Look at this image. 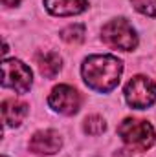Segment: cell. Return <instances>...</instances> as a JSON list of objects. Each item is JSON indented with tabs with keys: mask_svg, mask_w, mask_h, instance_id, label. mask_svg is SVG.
<instances>
[{
	"mask_svg": "<svg viewBox=\"0 0 156 157\" xmlns=\"http://www.w3.org/2000/svg\"><path fill=\"white\" fill-rule=\"evenodd\" d=\"M117 135L121 137V141L136 152H145L154 144L156 133L154 128L149 121H142V119H125L123 122H119L117 126Z\"/></svg>",
	"mask_w": 156,
	"mask_h": 157,
	"instance_id": "obj_2",
	"label": "cell"
},
{
	"mask_svg": "<svg viewBox=\"0 0 156 157\" xmlns=\"http://www.w3.org/2000/svg\"><path fill=\"white\" fill-rule=\"evenodd\" d=\"M81 73L88 88L99 93H107L119 84L123 62L114 55H90L84 59Z\"/></svg>",
	"mask_w": 156,
	"mask_h": 157,
	"instance_id": "obj_1",
	"label": "cell"
},
{
	"mask_svg": "<svg viewBox=\"0 0 156 157\" xmlns=\"http://www.w3.org/2000/svg\"><path fill=\"white\" fill-rule=\"evenodd\" d=\"M105 130H107V122L99 115H88L83 121V132L86 135H101Z\"/></svg>",
	"mask_w": 156,
	"mask_h": 157,
	"instance_id": "obj_11",
	"label": "cell"
},
{
	"mask_svg": "<svg viewBox=\"0 0 156 157\" xmlns=\"http://www.w3.org/2000/svg\"><path fill=\"white\" fill-rule=\"evenodd\" d=\"M101 39L109 48L121 51H132L138 46V35L125 18H114L107 22L101 29Z\"/></svg>",
	"mask_w": 156,
	"mask_h": 157,
	"instance_id": "obj_3",
	"label": "cell"
},
{
	"mask_svg": "<svg viewBox=\"0 0 156 157\" xmlns=\"http://www.w3.org/2000/svg\"><path fill=\"white\" fill-rule=\"evenodd\" d=\"M20 2H22V0H2V4L7 6V7H9V6H18Z\"/></svg>",
	"mask_w": 156,
	"mask_h": 157,
	"instance_id": "obj_14",
	"label": "cell"
},
{
	"mask_svg": "<svg viewBox=\"0 0 156 157\" xmlns=\"http://www.w3.org/2000/svg\"><path fill=\"white\" fill-rule=\"evenodd\" d=\"M123 93L127 104L134 110H147L156 102V84L145 75L132 77L127 82Z\"/></svg>",
	"mask_w": 156,
	"mask_h": 157,
	"instance_id": "obj_4",
	"label": "cell"
},
{
	"mask_svg": "<svg viewBox=\"0 0 156 157\" xmlns=\"http://www.w3.org/2000/svg\"><path fill=\"white\" fill-rule=\"evenodd\" d=\"M28 115V104L15 101V99H6L2 102V119L4 124L9 128H17L20 126V122Z\"/></svg>",
	"mask_w": 156,
	"mask_h": 157,
	"instance_id": "obj_9",
	"label": "cell"
},
{
	"mask_svg": "<svg viewBox=\"0 0 156 157\" xmlns=\"http://www.w3.org/2000/svg\"><path fill=\"white\" fill-rule=\"evenodd\" d=\"M48 13L55 17H74L88 7L86 0H44Z\"/></svg>",
	"mask_w": 156,
	"mask_h": 157,
	"instance_id": "obj_8",
	"label": "cell"
},
{
	"mask_svg": "<svg viewBox=\"0 0 156 157\" xmlns=\"http://www.w3.org/2000/svg\"><path fill=\"white\" fill-rule=\"evenodd\" d=\"M33 84L31 70L17 59H4L2 62V86L17 93H28Z\"/></svg>",
	"mask_w": 156,
	"mask_h": 157,
	"instance_id": "obj_5",
	"label": "cell"
},
{
	"mask_svg": "<svg viewBox=\"0 0 156 157\" xmlns=\"http://www.w3.org/2000/svg\"><path fill=\"white\" fill-rule=\"evenodd\" d=\"M63 139L55 130H39L30 139V150L37 155H53L61 150Z\"/></svg>",
	"mask_w": 156,
	"mask_h": 157,
	"instance_id": "obj_7",
	"label": "cell"
},
{
	"mask_svg": "<svg viewBox=\"0 0 156 157\" xmlns=\"http://www.w3.org/2000/svg\"><path fill=\"white\" fill-rule=\"evenodd\" d=\"M61 39L66 44H81L84 40V26L83 24H70L61 31Z\"/></svg>",
	"mask_w": 156,
	"mask_h": 157,
	"instance_id": "obj_12",
	"label": "cell"
},
{
	"mask_svg": "<svg viewBox=\"0 0 156 157\" xmlns=\"http://www.w3.org/2000/svg\"><path fill=\"white\" fill-rule=\"evenodd\" d=\"M134 9L145 17H156V0H130Z\"/></svg>",
	"mask_w": 156,
	"mask_h": 157,
	"instance_id": "obj_13",
	"label": "cell"
},
{
	"mask_svg": "<svg viewBox=\"0 0 156 157\" xmlns=\"http://www.w3.org/2000/svg\"><path fill=\"white\" fill-rule=\"evenodd\" d=\"M2 157H6V155H2Z\"/></svg>",
	"mask_w": 156,
	"mask_h": 157,
	"instance_id": "obj_15",
	"label": "cell"
},
{
	"mask_svg": "<svg viewBox=\"0 0 156 157\" xmlns=\"http://www.w3.org/2000/svg\"><path fill=\"white\" fill-rule=\"evenodd\" d=\"M37 66L42 77L53 78L63 68V59L55 51H42L37 55Z\"/></svg>",
	"mask_w": 156,
	"mask_h": 157,
	"instance_id": "obj_10",
	"label": "cell"
},
{
	"mask_svg": "<svg viewBox=\"0 0 156 157\" xmlns=\"http://www.w3.org/2000/svg\"><path fill=\"white\" fill-rule=\"evenodd\" d=\"M48 104L51 110L63 115H76L81 108V95L76 88L68 84H59L55 86L50 95H48Z\"/></svg>",
	"mask_w": 156,
	"mask_h": 157,
	"instance_id": "obj_6",
	"label": "cell"
}]
</instances>
